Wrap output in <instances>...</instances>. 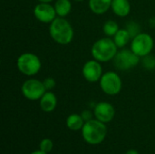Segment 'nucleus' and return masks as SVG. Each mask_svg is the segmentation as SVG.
<instances>
[{"instance_id": "6e6552de", "label": "nucleus", "mask_w": 155, "mask_h": 154, "mask_svg": "<svg viewBox=\"0 0 155 154\" xmlns=\"http://www.w3.org/2000/svg\"><path fill=\"white\" fill-rule=\"evenodd\" d=\"M21 92L26 99L30 101H36L41 99V97L46 92V89L43 81L32 78L25 80L23 83Z\"/></svg>"}, {"instance_id": "a878e982", "label": "nucleus", "mask_w": 155, "mask_h": 154, "mask_svg": "<svg viewBox=\"0 0 155 154\" xmlns=\"http://www.w3.org/2000/svg\"><path fill=\"white\" fill-rule=\"evenodd\" d=\"M39 3H51L54 0H37Z\"/></svg>"}, {"instance_id": "7ed1b4c3", "label": "nucleus", "mask_w": 155, "mask_h": 154, "mask_svg": "<svg viewBox=\"0 0 155 154\" xmlns=\"http://www.w3.org/2000/svg\"><path fill=\"white\" fill-rule=\"evenodd\" d=\"M117 49L118 47L114 39H111L110 37H104L94 42L91 48V54L94 59L100 63H106L114 60L118 53Z\"/></svg>"}, {"instance_id": "dca6fc26", "label": "nucleus", "mask_w": 155, "mask_h": 154, "mask_svg": "<svg viewBox=\"0 0 155 154\" xmlns=\"http://www.w3.org/2000/svg\"><path fill=\"white\" fill-rule=\"evenodd\" d=\"M84 123L85 122L83 119L82 115L81 114H77V113L70 114L67 117V119H66V126L71 131H79V130H82V128L84 127Z\"/></svg>"}, {"instance_id": "f3484780", "label": "nucleus", "mask_w": 155, "mask_h": 154, "mask_svg": "<svg viewBox=\"0 0 155 154\" xmlns=\"http://www.w3.org/2000/svg\"><path fill=\"white\" fill-rule=\"evenodd\" d=\"M54 8L59 17H65L72 10V3L70 0H56Z\"/></svg>"}, {"instance_id": "1a4fd4ad", "label": "nucleus", "mask_w": 155, "mask_h": 154, "mask_svg": "<svg viewBox=\"0 0 155 154\" xmlns=\"http://www.w3.org/2000/svg\"><path fill=\"white\" fill-rule=\"evenodd\" d=\"M82 74L84 78L88 83H96L99 82L103 74V67L101 63L95 59L87 61L82 69Z\"/></svg>"}, {"instance_id": "412c9836", "label": "nucleus", "mask_w": 155, "mask_h": 154, "mask_svg": "<svg viewBox=\"0 0 155 154\" xmlns=\"http://www.w3.org/2000/svg\"><path fill=\"white\" fill-rule=\"evenodd\" d=\"M126 29L129 31V33L131 34L132 38H133V37H134L136 34H139L140 26H139V25H138V24H136L135 22H129V24H128V25H127Z\"/></svg>"}, {"instance_id": "2eb2a0df", "label": "nucleus", "mask_w": 155, "mask_h": 154, "mask_svg": "<svg viewBox=\"0 0 155 154\" xmlns=\"http://www.w3.org/2000/svg\"><path fill=\"white\" fill-rule=\"evenodd\" d=\"M131 38H132V35L129 33V31L126 28L125 29L123 28V29H119L118 32L114 34V41L118 48H123L129 44V42L131 41Z\"/></svg>"}, {"instance_id": "4be33fe9", "label": "nucleus", "mask_w": 155, "mask_h": 154, "mask_svg": "<svg viewBox=\"0 0 155 154\" xmlns=\"http://www.w3.org/2000/svg\"><path fill=\"white\" fill-rule=\"evenodd\" d=\"M43 83H44V85H45L46 91H51V90H53V89L55 87V85H56L55 80H54V78H52V77H47V78H45V79L43 81Z\"/></svg>"}, {"instance_id": "f03ea898", "label": "nucleus", "mask_w": 155, "mask_h": 154, "mask_svg": "<svg viewBox=\"0 0 155 154\" xmlns=\"http://www.w3.org/2000/svg\"><path fill=\"white\" fill-rule=\"evenodd\" d=\"M107 134V128L105 123L97 119H92L85 122L82 128V135L84 140L91 145H97L102 143Z\"/></svg>"}, {"instance_id": "9d476101", "label": "nucleus", "mask_w": 155, "mask_h": 154, "mask_svg": "<svg viewBox=\"0 0 155 154\" xmlns=\"http://www.w3.org/2000/svg\"><path fill=\"white\" fill-rule=\"evenodd\" d=\"M34 15L42 23L51 24L56 18L57 14L54 6L50 3H38L34 7Z\"/></svg>"}, {"instance_id": "0eeeda50", "label": "nucleus", "mask_w": 155, "mask_h": 154, "mask_svg": "<svg viewBox=\"0 0 155 154\" xmlns=\"http://www.w3.org/2000/svg\"><path fill=\"white\" fill-rule=\"evenodd\" d=\"M140 62V56L135 54L132 50L124 49L119 51L114 58L115 67L120 71H127L134 68Z\"/></svg>"}, {"instance_id": "f257e3e1", "label": "nucleus", "mask_w": 155, "mask_h": 154, "mask_svg": "<svg viewBox=\"0 0 155 154\" xmlns=\"http://www.w3.org/2000/svg\"><path fill=\"white\" fill-rule=\"evenodd\" d=\"M49 34L52 39L59 44H68L74 38L72 25L64 17H56L49 26Z\"/></svg>"}, {"instance_id": "ddd939ff", "label": "nucleus", "mask_w": 155, "mask_h": 154, "mask_svg": "<svg viewBox=\"0 0 155 154\" xmlns=\"http://www.w3.org/2000/svg\"><path fill=\"white\" fill-rule=\"evenodd\" d=\"M111 8L119 17H125L131 12V4L129 0H113Z\"/></svg>"}, {"instance_id": "20e7f679", "label": "nucleus", "mask_w": 155, "mask_h": 154, "mask_svg": "<svg viewBox=\"0 0 155 154\" xmlns=\"http://www.w3.org/2000/svg\"><path fill=\"white\" fill-rule=\"evenodd\" d=\"M18 71L26 76H34L39 73L42 63L40 58L33 53H24L20 54L16 60Z\"/></svg>"}, {"instance_id": "f8f14e48", "label": "nucleus", "mask_w": 155, "mask_h": 154, "mask_svg": "<svg viewBox=\"0 0 155 154\" xmlns=\"http://www.w3.org/2000/svg\"><path fill=\"white\" fill-rule=\"evenodd\" d=\"M39 104L42 111L45 113H51L55 109L57 105V97L53 92L46 91L41 97Z\"/></svg>"}, {"instance_id": "393cba45", "label": "nucleus", "mask_w": 155, "mask_h": 154, "mask_svg": "<svg viewBox=\"0 0 155 154\" xmlns=\"http://www.w3.org/2000/svg\"><path fill=\"white\" fill-rule=\"evenodd\" d=\"M125 154H139V152L135 150H129Z\"/></svg>"}, {"instance_id": "b1692460", "label": "nucleus", "mask_w": 155, "mask_h": 154, "mask_svg": "<svg viewBox=\"0 0 155 154\" xmlns=\"http://www.w3.org/2000/svg\"><path fill=\"white\" fill-rule=\"evenodd\" d=\"M31 154H48V153H46V152H43V151H41V150H38V151H35V152H33Z\"/></svg>"}, {"instance_id": "39448f33", "label": "nucleus", "mask_w": 155, "mask_h": 154, "mask_svg": "<svg viewBox=\"0 0 155 154\" xmlns=\"http://www.w3.org/2000/svg\"><path fill=\"white\" fill-rule=\"evenodd\" d=\"M154 42L151 34L147 33H139L132 38L131 50L140 57L151 54L153 49Z\"/></svg>"}, {"instance_id": "a211bd4d", "label": "nucleus", "mask_w": 155, "mask_h": 154, "mask_svg": "<svg viewBox=\"0 0 155 154\" xmlns=\"http://www.w3.org/2000/svg\"><path fill=\"white\" fill-rule=\"evenodd\" d=\"M119 25H117V23L114 20H108L104 23V26H103V31L104 33V34L108 37L111 36H114V34L118 32L119 30Z\"/></svg>"}, {"instance_id": "4468645a", "label": "nucleus", "mask_w": 155, "mask_h": 154, "mask_svg": "<svg viewBox=\"0 0 155 154\" xmlns=\"http://www.w3.org/2000/svg\"><path fill=\"white\" fill-rule=\"evenodd\" d=\"M113 0H89L88 5L90 10L95 15L106 13L111 8Z\"/></svg>"}, {"instance_id": "aec40b11", "label": "nucleus", "mask_w": 155, "mask_h": 154, "mask_svg": "<svg viewBox=\"0 0 155 154\" xmlns=\"http://www.w3.org/2000/svg\"><path fill=\"white\" fill-rule=\"evenodd\" d=\"M143 64L145 68L149 69V70H152V69H154L155 68V58L153 56H151L150 54L147 55V56H144L143 57Z\"/></svg>"}, {"instance_id": "5701e85b", "label": "nucleus", "mask_w": 155, "mask_h": 154, "mask_svg": "<svg viewBox=\"0 0 155 154\" xmlns=\"http://www.w3.org/2000/svg\"><path fill=\"white\" fill-rule=\"evenodd\" d=\"M81 115H82L83 119L84 120V122H88V121H90V120L93 119V115H94V114L91 111H89V110H84L81 113Z\"/></svg>"}, {"instance_id": "9b49d317", "label": "nucleus", "mask_w": 155, "mask_h": 154, "mask_svg": "<svg viewBox=\"0 0 155 154\" xmlns=\"http://www.w3.org/2000/svg\"><path fill=\"white\" fill-rule=\"evenodd\" d=\"M94 114L95 119L104 123H107L113 121L114 118L115 109L111 103L107 102H100L94 106Z\"/></svg>"}, {"instance_id": "bb28decb", "label": "nucleus", "mask_w": 155, "mask_h": 154, "mask_svg": "<svg viewBox=\"0 0 155 154\" xmlns=\"http://www.w3.org/2000/svg\"><path fill=\"white\" fill-rule=\"evenodd\" d=\"M74 1H77V2H82V1H84V0H74Z\"/></svg>"}, {"instance_id": "423d86ee", "label": "nucleus", "mask_w": 155, "mask_h": 154, "mask_svg": "<svg viewBox=\"0 0 155 154\" xmlns=\"http://www.w3.org/2000/svg\"><path fill=\"white\" fill-rule=\"evenodd\" d=\"M99 84L102 91L108 95L118 94L123 87V82L120 75L114 71L104 73L102 75Z\"/></svg>"}, {"instance_id": "6ab92c4d", "label": "nucleus", "mask_w": 155, "mask_h": 154, "mask_svg": "<svg viewBox=\"0 0 155 154\" xmlns=\"http://www.w3.org/2000/svg\"><path fill=\"white\" fill-rule=\"evenodd\" d=\"M53 147H54V144H53L52 140H50V139H44V140H42L41 143H40V145H39L40 150L45 152H46V153L51 152V151L53 150Z\"/></svg>"}]
</instances>
